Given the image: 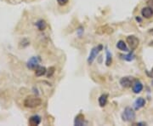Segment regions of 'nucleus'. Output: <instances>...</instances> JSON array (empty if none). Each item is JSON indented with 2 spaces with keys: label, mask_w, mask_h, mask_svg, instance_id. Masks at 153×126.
Segmentation results:
<instances>
[{
  "label": "nucleus",
  "mask_w": 153,
  "mask_h": 126,
  "mask_svg": "<svg viewBox=\"0 0 153 126\" xmlns=\"http://www.w3.org/2000/svg\"><path fill=\"white\" fill-rule=\"evenodd\" d=\"M133 82H134V79L132 77H124L120 79V84L123 88H129L132 86L133 84Z\"/></svg>",
  "instance_id": "423d86ee"
},
{
  "label": "nucleus",
  "mask_w": 153,
  "mask_h": 126,
  "mask_svg": "<svg viewBox=\"0 0 153 126\" xmlns=\"http://www.w3.org/2000/svg\"><path fill=\"white\" fill-rule=\"evenodd\" d=\"M145 100L142 98V97H139L135 100L134 103V107L135 110H139L140 108H142L143 107H145Z\"/></svg>",
  "instance_id": "9b49d317"
},
{
  "label": "nucleus",
  "mask_w": 153,
  "mask_h": 126,
  "mask_svg": "<svg viewBox=\"0 0 153 126\" xmlns=\"http://www.w3.org/2000/svg\"><path fill=\"white\" fill-rule=\"evenodd\" d=\"M117 48L118 49H120L121 51H124V52H128V51L127 44H125V42L123 41V40H119L117 43Z\"/></svg>",
  "instance_id": "2eb2a0df"
},
{
  "label": "nucleus",
  "mask_w": 153,
  "mask_h": 126,
  "mask_svg": "<svg viewBox=\"0 0 153 126\" xmlns=\"http://www.w3.org/2000/svg\"><path fill=\"white\" fill-rule=\"evenodd\" d=\"M40 61L41 60L38 56H32V58H30L28 60V61L27 63V66L31 70H35L39 66Z\"/></svg>",
  "instance_id": "39448f33"
},
{
  "label": "nucleus",
  "mask_w": 153,
  "mask_h": 126,
  "mask_svg": "<svg viewBox=\"0 0 153 126\" xmlns=\"http://www.w3.org/2000/svg\"><path fill=\"white\" fill-rule=\"evenodd\" d=\"M46 72H47L46 68L42 67V66H38V68L35 69V75L37 77H42V76L46 74Z\"/></svg>",
  "instance_id": "f8f14e48"
},
{
  "label": "nucleus",
  "mask_w": 153,
  "mask_h": 126,
  "mask_svg": "<svg viewBox=\"0 0 153 126\" xmlns=\"http://www.w3.org/2000/svg\"><path fill=\"white\" fill-rule=\"evenodd\" d=\"M85 125V118L84 115L82 113H79L78 115H76L75 119H74V125L76 126H83Z\"/></svg>",
  "instance_id": "9d476101"
},
{
  "label": "nucleus",
  "mask_w": 153,
  "mask_h": 126,
  "mask_svg": "<svg viewBox=\"0 0 153 126\" xmlns=\"http://www.w3.org/2000/svg\"><path fill=\"white\" fill-rule=\"evenodd\" d=\"M126 41H127V43H128L129 48H130V49H131L132 51H134V49H136L137 47L139 46V44H140V40H139V39H138L137 37L134 36V35H131V36L127 37Z\"/></svg>",
  "instance_id": "20e7f679"
},
{
  "label": "nucleus",
  "mask_w": 153,
  "mask_h": 126,
  "mask_svg": "<svg viewBox=\"0 0 153 126\" xmlns=\"http://www.w3.org/2000/svg\"><path fill=\"white\" fill-rule=\"evenodd\" d=\"M41 117L39 115H33L30 117L28 120V125L30 126H37L40 125L41 123Z\"/></svg>",
  "instance_id": "1a4fd4ad"
},
{
  "label": "nucleus",
  "mask_w": 153,
  "mask_h": 126,
  "mask_svg": "<svg viewBox=\"0 0 153 126\" xmlns=\"http://www.w3.org/2000/svg\"><path fill=\"white\" fill-rule=\"evenodd\" d=\"M141 15L145 19H150L153 16V10L149 6L144 7L141 10Z\"/></svg>",
  "instance_id": "6e6552de"
},
{
  "label": "nucleus",
  "mask_w": 153,
  "mask_h": 126,
  "mask_svg": "<svg viewBox=\"0 0 153 126\" xmlns=\"http://www.w3.org/2000/svg\"><path fill=\"white\" fill-rule=\"evenodd\" d=\"M102 49H103V46H102L101 44H100V45L95 46V47H94V48L91 49L90 54H89V56H88V60H87V61H88V63L89 65H91V64L94 62V61H95L96 57H97L98 54L102 50Z\"/></svg>",
  "instance_id": "7ed1b4c3"
},
{
  "label": "nucleus",
  "mask_w": 153,
  "mask_h": 126,
  "mask_svg": "<svg viewBox=\"0 0 153 126\" xmlns=\"http://www.w3.org/2000/svg\"><path fill=\"white\" fill-rule=\"evenodd\" d=\"M36 27H38V29L39 31H44L47 27V23L44 20H38V21L36 22Z\"/></svg>",
  "instance_id": "4468645a"
},
{
  "label": "nucleus",
  "mask_w": 153,
  "mask_h": 126,
  "mask_svg": "<svg viewBox=\"0 0 153 126\" xmlns=\"http://www.w3.org/2000/svg\"><path fill=\"white\" fill-rule=\"evenodd\" d=\"M151 75H152V77H153V68L152 69V71H151Z\"/></svg>",
  "instance_id": "412c9836"
},
{
  "label": "nucleus",
  "mask_w": 153,
  "mask_h": 126,
  "mask_svg": "<svg viewBox=\"0 0 153 126\" xmlns=\"http://www.w3.org/2000/svg\"><path fill=\"white\" fill-rule=\"evenodd\" d=\"M55 68H54V67H50V68L48 69V71L46 72L47 77H48V78H51V77L55 74Z\"/></svg>",
  "instance_id": "f3484780"
},
{
  "label": "nucleus",
  "mask_w": 153,
  "mask_h": 126,
  "mask_svg": "<svg viewBox=\"0 0 153 126\" xmlns=\"http://www.w3.org/2000/svg\"><path fill=\"white\" fill-rule=\"evenodd\" d=\"M132 90L135 94H139L143 90V84L138 80V79H134L132 84Z\"/></svg>",
  "instance_id": "0eeeda50"
},
{
  "label": "nucleus",
  "mask_w": 153,
  "mask_h": 126,
  "mask_svg": "<svg viewBox=\"0 0 153 126\" xmlns=\"http://www.w3.org/2000/svg\"><path fill=\"white\" fill-rule=\"evenodd\" d=\"M112 53H111L108 49H106V60H105V65H106L107 67H110V66L112 65Z\"/></svg>",
  "instance_id": "dca6fc26"
},
{
  "label": "nucleus",
  "mask_w": 153,
  "mask_h": 126,
  "mask_svg": "<svg viewBox=\"0 0 153 126\" xmlns=\"http://www.w3.org/2000/svg\"><path fill=\"white\" fill-rule=\"evenodd\" d=\"M108 101V95L107 94H103L99 97V105L101 107H104L106 106Z\"/></svg>",
  "instance_id": "ddd939ff"
},
{
  "label": "nucleus",
  "mask_w": 153,
  "mask_h": 126,
  "mask_svg": "<svg viewBox=\"0 0 153 126\" xmlns=\"http://www.w3.org/2000/svg\"><path fill=\"white\" fill-rule=\"evenodd\" d=\"M124 59L126 60V61H133V60L134 59V53H133V51L130 52V53H128V54L126 55V56H124Z\"/></svg>",
  "instance_id": "a211bd4d"
},
{
  "label": "nucleus",
  "mask_w": 153,
  "mask_h": 126,
  "mask_svg": "<svg viewBox=\"0 0 153 126\" xmlns=\"http://www.w3.org/2000/svg\"><path fill=\"white\" fill-rule=\"evenodd\" d=\"M136 118V114H135V112L134 111L133 108L128 107H126L122 114V118L124 121L126 122H132L134 121Z\"/></svg>",
  "instance_id": "f03ea898"
},
{
  "label": "nucleus",
  "mask_w": 153,
  "mask_h": 126,
  "mask_svg": "<svg viewBox=\"0 0 153 126\" xmlns=\"http://www.w3.org/2000/svg\"><path fill=\"white\" fill-rule=\"evenodd\" d=\"M68 2H69V0H57V3L59 4V5H60V6L66 5V4H68Z\"/></svg>",
  "instance_id": "6ab92c4d"
},
{
  "label": "nucleus",
  "mask_w": 153,
  "mask_h": 126,
  "mask_svg": "<svg viewBox=\"0 0 153 126\" xmlns=\"http://www.w3.org/2000/svg\"><path fill=\"white\" fill-rule=\"evenodd\" d=\"M147 5L153 10V0H147Z\"/></svg>",
  "instance_id": "aec40b11"
},
{
  "label": "nucleus",
  "mask_w": 153,
  "mask_h": 126,
  "mask_svg": "<svg viewBox=\"0 0 153 126\" xmlns=\"http://www.w3.org/2000/svg\"><path fill=\"white\" fill-rule=\"evenodd\" d=\"M41 104H42L41 98L37 96H32V95L26 97L23 101L24 107H27V108H35V107L41 106Z\"/></svg>",
  "instance_id": "f257e3e1"
}]
</instances>
